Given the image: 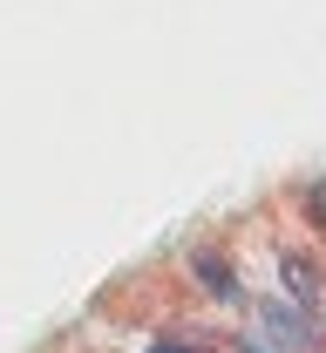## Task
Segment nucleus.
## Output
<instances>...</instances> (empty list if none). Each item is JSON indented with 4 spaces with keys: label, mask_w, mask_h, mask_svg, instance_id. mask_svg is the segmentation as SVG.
I'll return each mask as SVG.
<instances>
[{
    "label": "nucleus",
    "mask_w": 326,
    "mask_h": 353,
    "mask_svg": "<svg viewBox=\"0 0 326 353\" xmlns=\"http://www.w3.org/2000/svg\"><path fill=\"white\" fill-rule=\"evenodd\" d=\"M197 285H204V292H218V299H238V279H232V265H225V259H211V252L197 259Z\"/></svg>",
    "instance_id": "nucleus-2"
},
{
    "label": "nucleus",
    "mask_w": 326,
    "mask_h": 353,
    "mask_svg": "<svg viewBox=\"0 0 326 353\" xmlns=\"http://www.w3.org/2000/svg\"><path fill=\"white\" fill-rule=\"evenodd\" d=\"M265 333H272L285 353H306V347H313V340H306V319H299L292 306H272V299H265Z\"/></svg>",
    "instance_id": "nucleus-1"
},
{
    "label": "nucleus",
    "mask_w": 326,
    "mask_h": 353,
    "mask_svg": "<svg viewBox=\"0 0 326 353\" xmlns=\"http://www.w3.org/2000/svg\"><path fill=\"white\" fill-rule=\"evenodd\" d=\"M285 292H292L299 306H313V272H306L299 259H285Z\"/></svg>",
    "instance_id": "nucleus-3"
},
{
    "label": "nucleus",
    "mask_w": 326,
    "mask_h": 353,
    "mask_svg": "<svg viewBox=\"0 0 326 353\" xmlns=\"http://www.w3.org/2000/svg\"><path fill=\"white\" fill-rule=\"evenodd\" d=\"M156 353H184V347H156Z\"/></svg>",
    "instance_id": "nucleus-5"
},
{
    "label": "nucleus",
    "mask_w": 326,
    "mask_h": 353,
    "mask_svg": "<svg viewBox=\"0 0 326 353\" xmlns=\"http://www.w3.org/2000/svg\"><path fill=\"white\" fill-rule=\"evenodd\" d=\"M245 353H265V347H252V340H245Z\"/></svg>",
    "instance_id": "nucleus-4"
}]
</instances>
